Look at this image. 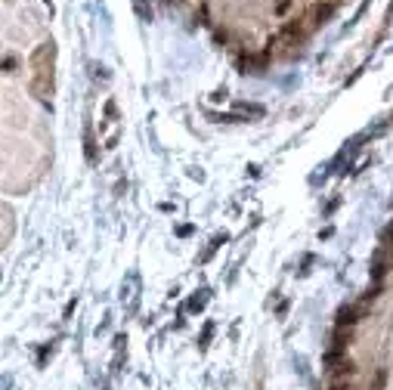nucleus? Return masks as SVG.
I'll return each mask as SVG.
<instances>
[{
	"mask_svg": "<svg viewBox=\"0 0 393 390\" xmlns=\"http://www.w3.org/2000/svg\"><path fill=\"white\" fill-rule=\"evenodd\" d=\"M31 68H35L31 84H28L31 93H35L37 99L47 102L53 97V43H44V47L31 56Z\"/></svg>",
	"mask_w": 393,
	"mask_h": 390,
	"instance_id": "f257e3e1",
	"label": "nucleus"
},
{
	"mask_svg": "<svg viewBox=\"0 0 393 390\" xmlns=\"http://www.w3.org/2000/svg\"><path fill=\"white\" fill-rule=\"evenodd\" d=\"M390 266H393V245H384L381 242V245L375 248V254H372V279L381 282L390 273Z\"/></svg>",
	"mask_w": 393,
	"mask_h": 390,
	"instance_id": "f03ea898",
	"label": "nucleus"
},
{
	"mask_svg": "<svg viewBox=\"0 0 393 390\" xmlns=\"http://www.w3.org/2000/svg\"><path fill=\"white\" fill-rule=\"evenodd\" d=\"M133 6H137L140 19H146V22H149V19H152V10H146V3H143V0H133Z\"/></svg>",
	"mask_w": 393,
	"mask_h": 390,
	"instance_id": "7ed1b4c3",
	"label": "nucleus"
},
{
	"mask_svg": "<svg viewBox=\"0 0 393 390\" xmlns=\"http://www.w3.org/2000/svg\"><path fill=\"white\" fill-rule=\"evenodd\" d=\"M288 6H291V0H279V3H276V12H285Z\"/></svg>",
	"mask_w": 393,
	"mask_h": 390,
	"instance_id": "20e7f679",
	"label": "nucleus"
},
{
	"mask_svg": "<svg viewBox=\"0 0 393 390\" xmlns=\"http://www.w3.org/2000/svg\"><path fill=\"white\" fill-rule=\"evenodd\" d=\"M332 390H353V387H350V384H344V381H338V384H334Z\"/></svg>",
	"mask_w": 393,
	"mask_h": 390,
	"instance_id": "39448f33",
	"label": "nucleus"
},
{
	"mask_svg": "<svg viewBox=\"0 0 393 390\" xmlns=\"http://www.w3.org/2000/svg\"><path fill=\"white\" fill-rule=\"evenodd\" d=\"M257 390H260V384H257Z\"/></svg>",
	"mask_w": 393,
	"mask_h": 390,
	"instance_id": "423d86ee",
	"label": "nucleus"
}]
</instances>
